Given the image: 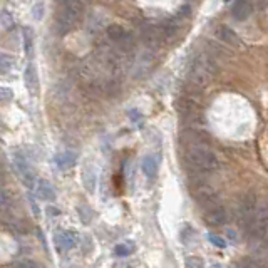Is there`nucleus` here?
<instances>
[{
  "label": "nucleus",
  "instance_id": "1",
  "mask_svg": "<svg viewBox=\"0 0 268 268\" xmlns=\"http://www.w3.org/2000/svg\"><path fill=\"white\" fill-rule=\"evenodd\" d=\"M186 163H188L193 178H198L205 173H211L218 168V159H216L215 153L208 150L205 144L194 143L188 144L186 150Z\"/></svg>",
  "mask_w": 268,
  "mask_h": 268
},
{
  "label": "nucleus",
  "instance_id": "2",
  "mask_svg": "<svg viewBox=\"0 0 268 268\" xmlns=\"http://www.w3.org/2000/svg\"><path fill=\"white\" fill-rule=\"evenodd\" d=\"M216 74V64L213 57L208 54H198L193 57L188 69V79L194 86H206Z\"/></svg>",
  "mask_w": 268,
  "mask_h": 268
},
{
  "label": "nucleus",
  "instance_id": "3",
  "mask_svg": "<svg viewBox=\"0 0 268 268\" xmlns=\"http://www.w3.org/2000/svg\"><path fill=\"white\" fill-rule=\"evenodd\" d=\"M14 166H15V171L19 174V178L22 180V183L27 188H32L34 183H36V173H34L31 163H29L27 156L24 154L22 151L15 153L14 156Z\"/></svg>",
  "mask_w": 268,
  "mask_h": 268
},
{
  "label": "nucleus",
  "instance_id": "4",
  "mask_svg": "<svg viewBox=\"0 0 268 268\" xmlns=\"http://www.w3.org/2000/svg\"><path fill=\"white\" fill-rule=\"evenodd\" d=\"M80 15L74 14V12L67 10V8H61V12L55 17V27H57V32L61 36H66L71 31H74L76 24L79 22Z\"/></svg>",
  "mask_w": 268,
  "mask_h": 268
},
{
  "label": "nucleus",
  "instance_id": "5",
  "mask_svg": "<svg viewBox=\"0 0 268 268\" xmlns=\"http://www.w3.org/2000/svg\"><path fill=\"white\" fill-rule=\"evenodd\" d=\"M24 80H25V86H27V91L31 92V96H39L40 91V84H39V74H37V67L36 64L29 62L27 67H25L24 72Z\"/></svg>",
  "mask_w": 268,
  "mask_h": 268
},
{
  "label": "nucleus",
  "instance_id": "6",
  "mask_svg": "<svg viewBox=\"0 0 268 268\" xmlns=\"http://www.w3.org/2000/svg\"><path fill=\"white\" fill-rule=\"evenodd\" d=\"M54 241H55V246H57L59 250L66 252V250H71V248H74V246L77 245L79 236H77V233H76V231H71V230H62V231H59L57 235L54 236Z\"/></svg>",
  "mask_w": 268,
  "mask_h": 268
},
{
  "label": "nucleus",
  "instance_id": "7",
  "mask_svg": "<svg viewBox=\"0 0 268 268\" xmlns=\"http://www.w3.org/2000/svg\"><path fill=\"white\" fill-rule=\"evenodd\" d=\"M205 221L210 227H220V225H223L227 221V211L223 210L221 205L205 208Z\"/></svg>",
  "mask_w": 268,
  "mask_h": 268
},
{
  "label": "nucleus",
  "instance_id": "8",
  "mask_svg": "<svg viewBox=\"0 0 268 268\" xmlns=\"http://www.w3.org/2000/svg\"><path fill=\"white\" fill-rule=\"evenodd\" d=\"M231 14L236 20H245L252 14V3L250 0H235L231 7Z\"/></svg>",
  "mask_w": 268,
  "mask_h": 268
},
{
  "label": "nucleus",
  "instance_id": "9",
  "mask_svg": "<svg viewBox=\"0 0 268 268\" xmlns=\"http://www.w3.org/2000/svg\"><path fill=\"white\" fill-rule=\"evenodd\" d=\"M82 185L89 193H94L96 185H97V173L94 166L87 164L86 168H82Z\"/></svg>",
  "mask_w": 268,
  "mask_h": 268
},
{
  "label": "nucleus",
  "instance_id": "10",
  "mask_svg": "<svg viewBox=\"0 0 268 268\" xmlns=\"http://www.w3.org/2000/svg\"><path fill=\"white\" fill-rule=\"evenodd\" d=\"M141 169H143V173L146 174L148 180H154L156 174H158V169H159L158 158H156V156H146L141 163Z\"/></svg>",
  "mask_w": 268,
  "mask_h": 268
},
{
  "label": "nucleus",
  "instance_id": "11",
  "mask_svg": "<svg viewBox=\"0 0 268 268\" xmlns=\"http://www.w3.org/2000/svg\"><path fill=\"white\" fill-rule=\"evenodd\" d=\"M76 161H77V153L71 151V150H67L55 156V164H57V168H61V169L71 168V166L76 164Z\"/></svg>",
  "mask_w": 268,
  "mask_h": 268
},
{
  "label": "nucleus",
  "instance_id": "12",
  "mask_svg": "<svg viewBox=\"0 0 268 268\" xmlns=\"http://www.w3.org/2000/svg\"><path fill=\"white\" fill-rule=\"evenodd\" d=\"M37 196L44 201H54L55 199V190L47 180H40L37 183Z\"/></svg>",
  "mask_w": 268,
  "mask_h": 268
},
{
  "label": "nucleus",
  "instance_id": "13",
  "mask_svg": "<svg viewBox=\"0 0 268 268\" xmlns=\"http://www.w3.org/2000/svg\"><path fill=\"white\" fill-rule=\"evenodd\" d=\"M216 36H218L223 42L230 44V45H238V44H240V37H238L236 34L228 27H218V29H216Z\"/></svg>",
  "mask_w": 268,
  "mask_h": 268
},
{
  "label": "nucleus",
  "instance_id": "14",
  "mask_svg": "<svg viewBox=\"0 0 268 268\" xmlns=\"http://www.w3.org/2000/svg\"><path fill=\"white\" fill-rule=\"evenodd\" d=\"M15 66V59L8 54H0V72H8Z\"/></svg>",
  "mask_w": 268,
  "mask_h": 268
},
{
  "label": "nucleus",
  "instance_id": "15",
  "mask_svg": "<svg viewBox=\"0 0 268 268\" xmlns=\"http://www.w3.org/2000/svg\"><path fill=\"white\" fill-rule=\"evenodd\" d=\"M114 252H116L117 257H127V255H131L134 252V245L131 243V241H126V243H119L116 248H114Z\"/></svg>",
  "mask_w": 268,
  "mask_h": 268
},
{
  "label": "nucleus",
  "instance_id": "16",
  "mask_svg": "<svg viewBox=\"0 0 268 268\" xmlns=\"http://www.w3.org/2000/svg\"><path fill=\"white\" fill-rule=\"evenodd\" d=\"M10 203H12V198H10V194H8V191L0 188V211L8 210Z\"/></svg>",
  "mask_w": 268,
  "mask_h": 268
},
{
  "label": "nucleus",
  "instance_id": "17",
  "mask_svg": "<svg viewBox=\"0 0 268 268\" xmlns=\"http://www.w3.org/2000/svg\"><path fill=\"white\" fill-rule=\"evenodd\" d=\"M14 99V92L8 87H0V103H10Z\"/></svg>",
  "mask_w": 268,
  "mask_h": 268
},
{
  "label": "nucleus",
  "instance_id": "18",
  "mask_svg": "<svg viewBox=\"0 0 268 268\" xmlns=\"http://www.w3.org/2000/svg\"><path fill=\"white\" fill-rule=\"evenodd\" d=\"M24 39H25V52L31 54V50H32V40H34L32 31L25 29V31H24Z\"/></svg>",
  "mask_w": 268,
  "mask_h": 268
},
{
  "label": "nucleus",
  "instance_id": "19",
  "mask_svg": "<svg viewBox=\"0 0 268 268\" xmlns=\"http://www.w3.org/2000/svg\"><path fill=\"white\" fill-rule=\"evenodd\" d=\"M44 12H45V8H44V3H36V5L32 7V15H34V19L36 20H40L42 19V15H44Z\"/></svg>",
  "mask_w": 268,
  "mask_h": 268
},
{
  "label": "nucleus",
  "instance_id": "20",
  "mask_svg": "<svg viewBox=\"0 0 268 268\" xmlns=\"http://www.w3.org/2000/svg\"><path fill=\"white\" fill-rule=\"evenodd\" d=\"M0 22L3 24V27H10V25H12L10 14H8V12H2V14H0Z\"/></svg>",
  "mask_w": 268,
  "mask_h": 268
},
{
  "label": "nucleus",
  "instance_id": "21",
  "mask_svg": "<svg viewBox=\"0 0 268 268\" xmlns=\"http://www.w3.org/2000/svg\"><path fill=\"white\" fill-rule=\"evenodd\" d=\"M208 238H210V241H213L216 246H220V248H223V246L227 245V243H225V240H221V238L216 236V235H210Z\"/></svg>",
  "mask_w": 268,
  "mask_h": 268
},
{
  "label": "nucleus",
  "instance_id": "22",
  "mask_svg": "<svg viewBox=\"0 0 268 268\" xmlns=\"http://www.w3.org/2000/svg\"><path fill=\"white\" fill-rule=\"evenodd\" d=\"M186 265H188V267H203V263L199 260H188V262H186Z\"/></svg>",
  "mask_w": 268,
  "mask_h": 268
},
{
  "label": "nucleus",
  "instance_id": "23",
  "mask_svg": "<svg viewBox=\"0 0 268 268\" xmlns=\"http://www.w3.org/2000/svg\"><path fill=\"white\" fill-rule=\"evenodd\" d=\"M17 267H37V263L34 262H20V263H15Z\"/></svg>",
  "mask_w": 268,
  "mask_h": 268
}]
</instances>
